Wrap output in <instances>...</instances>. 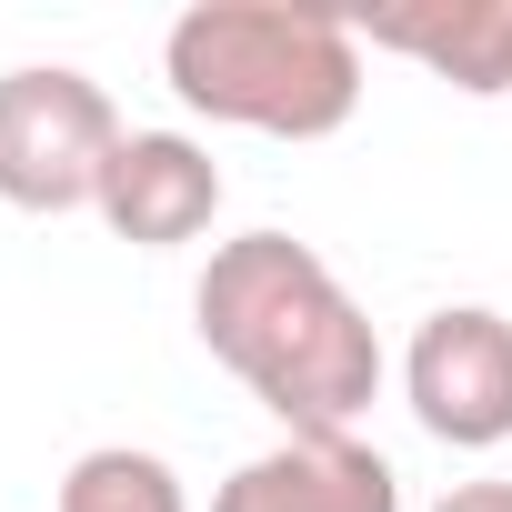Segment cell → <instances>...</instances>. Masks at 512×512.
Listing matches in <instances>:
<instances>
[{"label": "cell", "mask_w": 512, "mask_h": 512, "mask_svg": "<svg viewBox=\"0 0 512 512\" xmlns=\"http://www.w3.org/2000/svg\"><path fill=\"white\" fill-rule=\"evenodd\" d=\"M191 332L282 432H352L392 372L352 282L292 231L211 241V262L191 282Z\"/></svg>", "instance_id": "1"}, {"label": "cell", "mask_w": 512, "mask_h": 512, "mask_svg": "<svg viewBox=\"0 0 512 512\" xmlns=\"http://www.w3.org/2000/svg\"><path fill=\"white\" fill-rule=\"evenodd\" d=\"M161 81L201 121L332 141L362 111V31L352 11H292V0H191L161 31Z\"/></svg>", "instance_id": "2"}, {"label": "cell", "mask_w": 512, "mask_h": 512, "mask_svg": "<svg viewBox=\"0 0 512 512\" xmlns=\"http://www.w3.org/2000/svg\"><path fill=\"white\" fill-rule=\"evenodd\" d=\"M121 101L71 71V61H21L0 71V201L31 211V221H61V211H91L101 201V171L121 151Z\"/></svg>", "instance_id": "3"}, {"label": "cell", "mask_w": 512, "mask_h": 512, "mask_svg": "<svg viewBox=\"0 0 512 512\" xmlns=\"http://www.w3.org/2000/svg\"><path fill=\"white\" fill-rule=\"evenodd\" d=\"M402 402L442 452H502L512 442V312L442 302L402 342Z\"/></svg>", "instance_id": "4"}, {"label": "cell", "mask_w": 512, "mask_h": 512, "mask_svg": "<svg viewBox=\"0 0 512 512\" xmlns=\"http://www.w3.org/2000/svg\"><path fill=\"white\" fill-rule=\"evenodd\" d=\"M101 231L131 251H191L221 221V161L191 131H121L111 171H101Z\"/></svg>", "instance_id": "5"}, {"label": "cell", "mask_w": 512, "mask_h": 512, "mask_svg": "<svg viewBox=\"0 0 512 512\" xmlns=\"http://www.w3.org/2000/svg\"><path fill=\"white\" fill-rule=\"evenodd\" d=\"M211 512H402V472L362 432H282L272 452L231 462Z\"/></svg>", "instance_id": "6"}, {"label": "cell", "mask_w": 512, "mask_h": 512, "mask_svg": "<svg viewBox=\"0 0 512 512\" xmlns=\"http://www.w3.org/2000/svg\"><path fill=\"white\" fill-rule=\"evenodd\" d=\"M362 51H402L462 101H512V0H412V11H362Z\"/></svg>", "instance_id": "7"}, {"label": "cell", "mask_w": 512, "mask_h": 512, "mask_svg": "<svg viewBox=\"0 0 512 512\" xmlns=\"http://www.w3.org/2000/svg\"><path fill=\"white\" fill-rule=\"evenodd\" d=\"M51 512H191V492H181V472H171L161 452H141V442H91V452L61 472Z\"/></svg>", "instance_id": "8"}, {"label": "cell", "mask_w": 512, "mask_h": 512, "mask_svg": "<svg viewBox=\"0 0 512 512\" xmlns=\"http://www.w3.org/2000/svg\"><path fill=\"white\" fill-rule=\"evenodd\" d=\"M432 512H512V482H452Z\"/></svg>", "instance_id": "9"}]
</instances>
